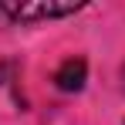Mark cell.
<instances>
[{
  "label": "cell",
  "instance_id": "1",
  "mask_svg": "<svg viewBox=\"0 0 125 125\" xmlns=\"http://www.w3.org/2000/svg\"><path fill=\"white\" fill-rule=\"evenodd\" d=\"M84 10V3L74 0H10V3H0V17L10 24H37V21H58V17H71Z\"/></svg>",
  "mask_w": 125,
  "mask_h": 125
},
{
  "label": "cell",
  "instance_id": "2",
  "mask_svg": "<svg viewBox=\"0 0 125 125\" xmlns=\"http://www.w3.org/2000/svg\"><path fill=\"white\" fill-rule=\"evenodd\" d=\"M84 81H88V61H84V58H68V61L54 71L58 91H81Z\"/></svg>",
  "mask_w": 125,
  "mask_h": 125
}]
</instances>
